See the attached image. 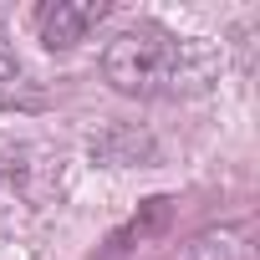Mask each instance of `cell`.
Instances as JSON below:
<instances>
[{"mask_svg":"<svg viewBox=\"0 0 260 260\" xmlns=\"http://www.w3.org/2000/svg\"><path fill=\"white\" fill-rule=\"evenodd\" d=\"M107 0H46L36 11V31L51 51H72L77 41H87L102 21H107Z\"/></svg>","mask_w":260,"mask_h":260,"instance_id":"obj_2","label":"cell"},{"mask_svg":"<svg viewBox=\"0 0 260 260\" xmlns=\"http://www.w3.org/2000/svg\"><path fill=\"white\" fill-rule=\"evenodd\" d=\"M169 260H250V230L245 224H219L194 235L189 245H179Z\"/></svg>","mask_w":260,"mask_h":260,"instance_id":"obj_3","label":"cell"},{"mask_svg":"<svg viewBox=\"0 0 260 260\" xmlns=\"http://www.w3.org/2000/svg\"><path fill=\"white\" fill-rule=\"evenodd\" d=\"M102 72L127 97H189L214 82L219 56L204 41H189V36H174V31L143 21L107 41Z\"/></svg>","mask_w":260,"mask_h":260,"instance_id":"obj_1","label":"cell"},{"mask_svg":"<svg viewBox=\"0 0 260 260\" xmlns=\"http://www.w3.org/2000/svg\"><path fill=\"white\" fill-rule=\"evenodd\" d=\"M21 97H26V67H21V56H16L6 26H0V107H11V102H21Z\"/></svg>","mask_w":260,"mask_h":260,"instance_id":"obj_4","label":"cell"}]
</instances>
